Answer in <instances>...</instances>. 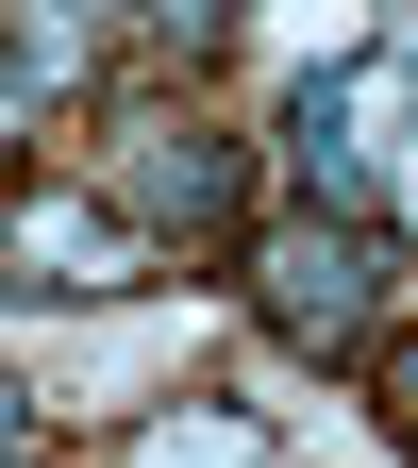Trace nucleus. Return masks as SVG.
Here are the masks:
<instances>
[{
  "label": "nucleus",
  "instance_id": "nucleus-1",
  "mask_svg": "<svg viewBox=\"0 0 418 468\" xmlns=\"http://www.w3.org/2000/svg\"><path fill=\"white\" fill-rule=\"evenodd\" d=\"M252 302L284 318V335H318V351H351L369 335V302H385V251L351 218H284L268 251H252Z\"/></svg>",
  "mask_w": 418,
  "mask_h": 468
},
{
  "label": "nucleus",
  "instance_id": "nucleus-2",
  "mask_svg": "<svg viewBox=\"0 0 418 468\" xmlns=\"http://www.w3.org/2000/svg\"><path fill=\"white\" fill-rule=\"evenodd\" d=\"M134 201H151V218H234V151H218V134H167V151L134 167Z\"/></svg>",
  "mask_w": 418,
  "mask_h": 468
},
{
  "label": "nucleus",
  "instance_id": "nucleus-3",
  "mask_svg": "<svg viewBox=\"0 0 418 468\" xmlns=\"http://www.w3.org/2000/svg\"><path fill=\"white\" fill-rule=\"evenodd\" d=\"M385 385H402V435H418V351H402V368H385Z\"/></svg>",
  "mask_w": 418,
  "mask_h": 468
}]
</instances>
